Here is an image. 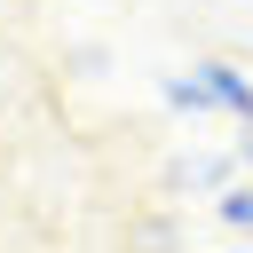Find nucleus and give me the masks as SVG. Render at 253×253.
<instances>
[{
  "instance_id": "nucleus-2",
  "label": "nucleus",
  "mask_w": 253,
  "mask_h": 253,
  "mask_svg": "<svg viewBox=\"0 0 253 253\" xmlns=\"http://www.w3.org/2000/svg\"><path fill=\"white\" fill-rule=\"evenodd\" d=\"M158 95H166V111H182V119H206V111H221L198 63H190V71H166V79H158Z\"/></svg>"
},
{
  "instance_id": "nucleus-3",
  "label": "nucleus",
  "mask_w": 253,
  "mask_h": 253,
  "mask_svg": "<svg viewBox=\"0 0 253 253\" xmlns=\"http://www.w3.org/2000/svg\"><path fill=\"white\" fill-rule=\"evenodd\" d=\"M221 182H229V158L221 150H190V158L166 166V190H221Z\"/></svg>"
},
{
  "instance_id": "nucleus-1",
  "label": "nucleus",
  "mask_w": 253,
  "mask_h": 253,
  "mask_svg": "<svg viewBox=\"0 0 253 253\" xmlns=\"http://www.w3.org/2000/svg\"><path fill=\"white\" fill-rule=\"evenodd\" d=\"M198 71H206V87H213V103H221V111H229V119L245 126V119H253V79H245L237 63H221V55H206Z\"/></svg>"
},
{
  "instance_id": "nucleus-5",
  "label": "nucleus",
  "mask_w": 253,
  "mask_h": 253,
  "mask_svg": "<svg viewBox=\"0 0 253 253\" xmlns=\"http://www.w3.org/2000/svg\"><path fill=\"white\" fill-rule=\"evenodd\" d=\"M237 158H245V166H253V119H245V150H237Z\"/></svg>"
},
{
  "instance_id": "nucleus-4",
  "label": "nucleus",
  "mask_w": 253,
  "mask_h": 253,
  "mask_svg": "<svg viewBox=\"0 0 253 253\" xmlns=\"http://www.w3.org/2000/svg\"><path fill=\"white\" fill-rule=\"evenodd\" d=\"M213 213H221L229 229H253V182H221V190H213Z\"/></svg>"
}]
</instances>
